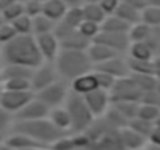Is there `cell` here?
Masks as SVG:
<instances>
[{
	"mask_svg": "<svg viewBox=\"0 0 160 150\" xmlns=\"http://www.w3.org/2000/svg\"><path fill=\"white\" fill-rule=\"evenodd\" d=\"M22 14H25L24 13V3H19V2H14L10 8H7L2 14V19H3V22H8V24H11L13 21H16L18 17H21Z\"/></svg>",
	"mask_w": 160,
	"mask_h": 150,
	"instance_id": "f35d334b",
	"label": "cell"
},
{
	"mask_svg": "<svg viewBox=\"0 0 160 150\" xmlns=\"http://www.w3.org/2000/svg\"><path fill=\"white\" fill-rule=\"evenodd\" d=\"M83 21L85 19H83V13H82V5H80V7H69L64 17H63V21H60V22H63L64 25L77 30L83 24Z\"/></svg>",
	"mask_w": 160,
	"mask_h": 150,
	"instance_id": "83f0119b",
	"label": "cell"
},
{
	"mask_svg": "<svg viewBox=\"0 0 160 150\" xmlns=\"http://www.w3.org/2000/svg\"><path fill=\"white\" fill-rule=\"evenodd\" d=\"M137 117L155 124L157 119L160 117V108L155 106V105H151V103L140 102V108H138V114H137Z\"/></svg>",
	"mask_w": 160,
	"mask_h": 150,
	"instance_id": "836d02e7",
	"label": "cell"
},
{
	"mask_svg": "<svg viewBox=\"0 0 160 150\" xmlns=\"http://www.w3.org/2000/svg\"><path fill=\"white\" fill-rule=\"evenodd\" d=\"M94 41L107 45L108 49H112L118 55L127 53L129 45H130V39H129L127 33H105V31H101L99 36Z\"/></svg>",
	"mask_w": 160,
	"mask_h": 150,
	"instance_id": "9a60e30c",
	"label": "cell"
},
{
	"mask_svg": "<svg viewBox=\"0 0 160 150\" xmlns=\"http://www.w3.org/2000/svg\"><path fill=\"white\" fill-rule=\"evenodd\" d=\"M130 25L126 24L122 19H119L118 16H107L105 21L101 25V31L105 33H129Z\"/></svg>",
	"mask_w": 160,
	"mask_h": 150,
	"instance_id": "d4e9b609",
	"label": "cell"
},
{
	"mask_svg": "<svg viewBox=\"0 0 160 150\" xmlns=\"http://www.w3.org/2000/svg\"><path fill=\"white\" fill-rule=\"evenodd\" d=\"M47 119H49L58 130H61V131H64V133H68V131L71 130V127H72V124H71V116H69V113H68V110H66L64 105H63V106L52 108V110L49 111Z\"/></svg>",
	"mask_w": 160,
	"mask_h": 150,
	"instance_id": "7402d4cb",
	"label": "cell"
},
{
	"mask_svg": "<svg viewBox=\"0 0 160 150\" xmlns=\"http://www.w3.org/2000/svg\"><path fill=\"white\" fill-rule=\"evenodd\" d=\"M2 85H3V89H7V91H32L30 80H27V78L3 80Z\"/></svg>",
	"mask_w": 160,
	"mask_h": 150,
	"instance_id": "74e56055",
	"label": "cell"
},
{
	"mask_svg": "<svg viewBox=\"0 0 160 150\" xmlns=\"http://www.w3.org/2000/svg\"><path fill=\"white\" fill-rule=\"evenodd\" d=\"M0 144H2V136H0Z\"/></svg>",
	"mask_w": 160,
	"mask_h": 150,
	"instance_id": "94428289",
	"label": "cell"
},
{
	"mask_svg": "<svg viewBox=\"0 0 160 150\" xmlns=\"http://www.w3.org/2000/svg\"><path fill=\"white\" fill-rule=\"evenodd\" d=\"M78 33L82 35L85 39H88L90 42H93L98 36H99V33H101V25H98V24H93V22H87V21H83V24L80 25L78 28Z\"/></svg>",
	"mask_w": 160,
	"mask_h": 150,
	"instance_id": "8d00e7d4",
	"label": "cell"
},
{
	"mask_svg": "<svg viewBox=\"0 0 160 150\" xmlns=\"http://www.w3.org/2000/svg\"><path fill=\"white\" fill-rule=\"evenodd\" d=\"M0 56L3 64H19L30 69H36L44 63L33 35H18L13 41L0 47Z\"/></svg>",
	"mask_w": 160,
	"mask_h": 150,
	"instance_id": "6da1fadb",
	"label": "cell"
},
{
	"mask_svg": "<svg viewBox=\"0 0 160 150\" xmlns=\"http://www.w3.org/2000/svg\"><path fill=\"white\" fill-rule=\"evenodd\" d=\"M148 42L151 44V47H152L155 56H160V28L152 30V35H151V38H149Z\"/></svg>",
	"mask_w": 160,
	"mask_h": 150,
	"instance_id": "ee69618b",
	"label": "cell"
},
{
	"mask_svg": "<svg viewBox=\"0 0 160 150\" xmlns=\"http://www.w3.org/2000/svg\"><path fill=\"white\" fill-rule=\"evenodd\" d=\"M140 150H144V148H140ZM148 150H149V148H148Z\"/></svg>",
	"mask_w": 160,
	"mask_h": 150,
	"instance_id": "be15d7a7",
	"label": "cell"
},
{
	"mask_svg": "<svg viewBox=\"0 0 160 150\" xmlns=\"http://www.w3.org/2000/svg\"><path fill=\"white\" fill-rule=\"evenodd\" d=\"M39 150H50V148H49V147H47V148H39Z\"/></svg>",
	"mask_w": 160,
	"mask_h": 150,
	"instance_id": "91938a15",
	"label": "cell"
},
{
	"mask_svg": "<svg viewBox=\"0 0 160 150\" xmlns=\"http://www.w3.org/2000/svg\"><path fill=\"white\" fill-rule=\"evenodd\" d=\"M58 80H60V77H58V72H57L53 63H42L41 66L33 69L32 78H30L32 91L36 94V92L42 91L44 88L50 86L52 83H55Z\"/></svg>",
	"mask_w": 160,
	"mask_h": 150,
	"instance_id": "ba28073f",
	"label": "cell"
},
{
	"mask_svg": "<svg viewBox=\"0 0 160 150\" xmlns=\"http://www.w3.org/2000/svg\"><path fill=\"white\" fill-rule=\"evenodd\" d=\"M69 92H71L69 83H66L63 80H58V82L52 83L50 86L44 88L42 91L36 92L35 97L52 110V108H57V106H63L66 103V99H68Z\"/></svg>",
	"mask_w": 160,
	"mask_h": 150,
	"instance_id": "8992f818",
	"label": "cell"
},
{
	"mask_svg": "<svg viewBox=\"0 0 160 150\" xmlns=\"http://www.w3.org/2000/svg\"><path fill=\"white\" fill-rule=\"evenodd\" d=\"M68 8L69 7L63 0H46L42 3V14L49 17L50 21H53L55 24H58L60 21H63Z\"/></svg>",
	"mask_w": 160,
	"mask_h": 150,
	"instance_id": "ffe728a7",
	"label": "cell"
},
{
	"mask_svg": "<svg viewBox=\"0 0 160 150\" xmlns=\"http://www.w3.org/2000/svg\"><path fill=\"white\" fill-rule=\"evenodd\" d=\"M121 2H122V0H101L99 5H101L102 11H104L107 16H113V14L116 13V10L119 8Z\"/></svg>",
	"mask_w": 160,
	"mask_h": 150,
	"instance_id": "7bdbcfd3",
	"label": "cell"
},
{
	"mask_svg": "<svg viewBox=\"0 0 160 150\" xmlns=\"http://www.w3.org/2000/svg\"><path fill=\"white\" fill-rule=\"evenodd\" d=\"M115 16H118L119 19H122V21H124L126 24H129L130 27L135 25V24H138V22H141V13H140L138 10L132 8L130 5L124 3V2H121L119 8H118L116 13H115Z\"/></svg>",
	"mask_w": 160,
	"mask_h": 150,
	"instance_id": "484cf974",
	"label": "cell"
},
{
	"mask_svg": "<svg viewBox=\"0 0 160 150\" xmlns=\"http://www.w3.org/2000/svg\"><path fill=\"white\" fill-rule=\"evenodd\" d=\"M130 77L133 78V82L137 83V86L140 88V91L143 94L157 89L158 80H157L155 75H130Z\"/></svg>",
	"mask_w": 160,
	"mask_h": 150,
	"instance_id": "4dcf8cb0",
	"label": "cell"
},
{
	"mask_svg": "<svg viewBox=\"0 0 160 150\" xmlns=\"http://www.w3.org/2000/svg\"><path fill=\"white\" fill-rule=\"evenodd\" d=\"M127 127H130L133 131H137V133L141 134L143 138L149 139L151 134H152V131H154V128H155V124L148 122V120H143V119H140V117H135V119H132V120L129 122Z\"/></svg>",
	"mask_w": 160,
	"mask_h": 150,
	"instance_id": "e575fe53",
	"label": "cell"
},
{
	"mask_svg": "<svg viewBox=\"0 0 160 150\" xmlns=\"http://www.w3.org/2000/svg\"><path fill=\"white\" fill-rule=\"evenodd\" d=\"M35 92L33 91H3L0 97V106L5 111H8L11 116L19 113L30 100H33Z\"/></svg>",
	"mask_w": 160,
	"mask_h": 150,
	"instance_id": "9c48e42d",
	"label": "cell"
},
{
	"mask_svg": "<svg viewBox=\"0 0 160 150\" xmlns=\"http://www.w3.org/2000/svg\"><path fill=\"white\" fill-rule=\"evenodd\" d=\"M14 131L22 133V134H27L32 139L41 142L46 147L52 145L55 141H58V139H61L63 136L68 134V133L58 130L49 119L32 120V122H16Z\"/></svg>",
	"mask_w": 160,
	"mask_h": 150,
	"instance_id": "3957f363",
	"label": "cell"
},
{
	"mask_svg": "<svg viewBox=\"0 0 160 150\" xmlns=\"http://www.w3.org/2000/svg\"><path fill=\"white\" fill-rule=\"evenodd\" d=\"M11 25L18 35H33V21L27 14H22L21 17L13 21Z\"/></svg>",
	"mask_w": 160,
	"mask_h": 150,
	"instance_id": "d590c367",
	"label": "cell"
},
{
	"mask_svg": "<svg viewBox=\"0 0 160 150\" xmlns=\"http://www.w3.org/2000/svg\"><path fill=\"white\" fill-rule=\"evenodd\" d=\"M146 5L148 7H157V8H160V0H146Z\"/></svg>",
	"mask_w": 160,
	"mask_h": 150,
	"instance_id": "816d5d0a",
	"label": "cell"
},
{
	"mask_svg": "<svg viewBox=\"0 0 160 150\" xmlns=\"http://www.w3.org/2000/svg\"><path fill=\"white\" fill-rule=\"evenodd\" d=\"M124 3H127V5H130L132 8H135V10H138L140 13L148 7L146 5V0H122Z\"/></svg>",
	"mask_w": 160,
	"mask_h": 150,
	"instance_id": "bcb514c9",
	"label": "cell"
},
{
	"mask_svg": "<svg viewBox=\"0 0 160 150\" xmlns=\"http://www.w3.org/2000/svg\"><path fill=\"white\" fill-rule=\"evenodd\" d=\"M83 100H85L88 110L91 111V114L94 116V119H102L105 116V113L108 111V108L112 106L110 92L99 89V88L91 91L90 94L83 96Z\"/></svg>",
	"mask_w": 160,
	"mask_h": 150,
	"instance_id": "30bf717a",
	"label": "cell"
},
{
	"mask_svg": "<svg viewBox=\"0 0 160 150\" xmlns=\"http://www.w3.org/2000/svg\"><path fill=\"white\" fill-rule=\"evenodd\" d=\"M127 58L137 61H154L155 53L149 42H130L127 50Z\"/></svg>",
	"mask_w": 160,
	"mask_h": 150,
	"instance_id": "44dd1931",
	"label": "cell"
},
{
	"mask_svg": "<svg viewBox=\"0 0 160 150\" xmlns=\"http://www.w3.org/2000/svg\"><path fill=\"white\" fill-rule=\"evenodd\" d=\"M112 106H113L116 111H119V113L130 122V120L135 119L137 114H138L140 102H113Z\"/></svg>",
	"mask_w": 160,
	"mask_h": 150,
	"instance_id": "1f68e13d",
	"label": "cell"
},
{
	"mask_svg": "<svg viewBox=\"0 0 160 150\" xmlns=\"http://www.w3.org/2000/svg\"><path fill=\"white\" fill-rule=\"evenodd\" d=\"M39 2H42V3H44V2H46V0H39Z\"/></svg>",
	"mask_w": 160,
	"mask_h": 150,
	"instance_id": "6125c7cd",
	"label": "cell"
},
{
	"mask_svg": "<svg viewBox=\"0 0 160 150\" xmlns=\"http://www.w3.org/2000/svg\"><path fill=\"white\" fill-rule=\"evenodd\" d=\"M82 13H83V19L87 22H93V24H98V25H102V22L107 17V14L102 11L99 3H83Z\"/></svg>",
	"mask_w": 160,
	"mask_h": 150,
	"instance_id": "cb8c5ba5",
	"label": "cell"
},
{
	"mask_svg": "<svg viewBox=\"0 0 160 150\" xmlns=\"http://www.w3.org/2000/svg\"><path fill=\"white\" fill-rule=\"evenodd\" d=\"M5 144L8 147H11L13 150H39V148H47L46 145H42L41 142L32 139L30 136L27 134H22V133H18L14 131V134H11Z\"/></svg>",
	"mask_w": 160,
	"mask_h": 150,
	"instance_id": "ac0fdd59",
	"label": "cell"
},
{
	"mask_svg": "<svg viewBox=\"0 0 160 150\" xmlns=\"http://www.w3.org/2000/svg\"><path fill=\"white\" fill-rule=\"evenodd\" d=\"M110 97H112V103L113 102H141L143 92L140 91L133 78L129 75V77L116 80L115 86L110 91Z\"/></svg>",
	"mask_w": 160,
	"mask_h": 150,
	"instance_id": "52a82bcc",
	"label": "cell"
},
{
	"mask_svg": "<svg viewBox=\"0 0 160 150\" xmlns=\"http://www.w3.org/2000/svg\"><path fill=\"white\" fill-rule=\"evenodd\" d=\"M53 66L60 80L71 83L77 77L93 70V64L85 50H60Z\"/></svg>",
	"mask_w": 160,
	"mask_h": 150,
	"instance_id": "7a4b0ae2",
	"label": "cell"
},
{
	"mask_svg": "<svg viewBox=\"0 0 160 150\" xmlns=\"http://www.w3.org/2000/svg\"><path fill=\"white\" fill-rule=\"evenodd\" d=\"M69 89L71 92L77 94V96H87L90 94L91 91L98 89V82H96V75L94 72H88V73H83L80 75V77H77L75 80H72L69 83Z\"/></svg>",
	"mask_w": 160,
	"mask_h": 150,
	"instance_id": "e0dca14e",
	"label": "cell"
},
{
	"mask_svg": "<svg viewBox=\"0 0 160 150\" xmlns=\"http://www.w3.org/2000/svg\"><path fill=\"white\" fill-rule=\"evenodd\" d=\"M149 150H160V147H157V145H149Z\"/></svg>",
	"mask_w": 160,
	"mask_h": 150,
	"instance_id": "11a10c76",
	"label": "cell"
},
{
	"mask_svg": "<svg viewBox=\"0 0 160 150\" xmlns=\"http://www.w3.org/2000/svg\"><path fill=\"white\" fill-rule=\"evenodd\" d=\"M83 3H101V0H83Z\"/></svg>",
	"mask_w": 160,
	"mask_h": 150,
	"instance_id": "db71d44e",
	"label": "cell"
},
{
	"mask_svg": "<svg viewBox=\"0 0 160 150\" xmlns=\"http://www.w3.org/2000/svg\"><path fill=\"white\" fill-rule=\"evenodd\" d=\"M11 119H13V116H11L8 111H5L2 106H0V133H2L3 130H7V128H8V125H10Z\"/></svg>",
	"mask_w": 160,
	"mask_h": 150,
	"instance_id": "f6af8a7d",
	"label": "cell"
},
{
	"mask_svg": "<svg viewBox=\"0 0 160 150\" xmlns=\"http://www.w3.org/2000/svg\"><path fill=\"white\" fill-rule=\"evenodd\" d=\"M149 141H151V144H152V145L160 147V125H155V128H154V131H152V134H151Z\"/></svg>",
	"mask_w": 160,
	"mask_h": 150,
	"instance_id": "7dc6e473",
	"label": "cell"
},
{
	"mask_svg": "<svg viewBox=\"0 0 160 150\" xmlns=\"http://www.w3.org/2000/svg\"><path fill=\"white\" fill-rule=\"evenodd\" d=\"M0 150H13L11 147H8L7 144H0Z\"/></svg>",
	"mask_w": 160,
	"mask_h": 150,
	"instance_id": "f5cc1de1",
	"label": "cell"
},
{
	"mask_svg": "<svg viewBox=\"0 0 160 150\" xmlns=\"http://www.w3.org/2000/svg\"><path fill=\"white\" fill-rule=\"evenodd\" d=\"M68 7H80L83 5V0H63Z\"/></svg>",
	"mask_w": 160,
	"mask_h": 150,
	"instance_id": "f907efd6",
	"label": "cell"
},
{
	"mask_svg": "<svg viewBox=\"0 0 160 150\" xmlns=\"http://www.w3.org/2000/svg\"><path fill=\"white\" fill-rule=\"evenodd\" d=\"M16 0H0V14H2L7 8H10Z\"/></svg>",
	"mask_w": 160,
	"mask_h": 150,
	"instance_id": "681fc988",
	"label": "cell"
},
{
	"mask_svg": "<svg viewBox=\"0 0 160 150\" xmlns=\"http://www.w3.org/2000/svg\"><path fill=\"white\" fill-rule=\"evenodd\" d=\"M151 35H152V28L148 27L143 22H138V24L132 25L129 28V33H127L130 42H148Z\"/></svg>",
	"mask_w": 160,
	"mask_h": 150,
	"instance_id": "4316f807",
	"label": "cell"
},
{
	"mask_svg": "<svg viewBox=\"0 0 160 150\" xmlns=\"http://www.w3.org/2000/svg\"><path fill=\"white\" fill-rule=\"evenodd\" d=\"M85 52H87V55H88L93 67H96V66H99V64H102V63H105V61L118 56L116 52H113L112 49H108L107 45H104V44H101L98 41L90 42V45H88V49Z\"/></svg>",
	"mask_w": 160,
	"mask_h": 150,
	"instance_id": "2e32d148",
	"label": "cell"
},
{
	"mask_svg": "<svg viewBox=\"0 0 160 150\" xmlns=\"http://www.w3.org/2000/svg\"><path fill=\"white\" fill-rule=\"evenodd\" d=\"M141 22L151 27L152 30L160 28V8L157 7H146L141 11Z\"/></svg>",
	"mask_w": 160,
	"mask_h": 150,
	"instance_id": "d6a6232c",
	"label": "cell"
},
{
	"mask_svg": "<svg viewBox=\"0 0 160 150\" xmlns=\"http://www.w3.org/2000/svg\"><path fill=\"white\" fill-rule=\"evenodd\" d=\"M16 2H19V3H25V2H28V0H16Z\"/></svg>",
	"mask_w": 160,
	"mask_h": 150,
	"instance_id": "6f0895ef",
	"label": "cell"
},
{
	"mask_svg": "<svg viewBox=\"0 0 160 150\" xmlns=\"http://www.w3.org/2000/svg\"><path fill=\"white\" fill-rule=\"evenodd\" d=\"M50 108L47 105H44L41 100H38L36 97H33V100H30L19 113H16L13 117L16 119V122H32V120H41V119H47Z\"/></svg>",
	"mask_w": 160,
	"mask_h": 150,
	"instance_id": "8fae6325",
	"label": "cell"
},
{
	"mask_svg": "<svg viewBox=\"0 0 160 150\" xmlns=\"http://www.w3.org/2000/svg\"><path fill=\"white\" fill-rule=\"evenodd\" d=\"M16 36H18V33L14 31L11 24H8V22H2V24H0V47L8 44L10 41H13Z\"/></svg>",
	"mask_w": 160,
	"mask_h": 150,
	"instance_id": "60d3db41",
	"label": "cell"
},
{
	"mask_svg": "<svg viewBox=\"0 0 160 150\" xmlns=\"http://www.w3.org/2000/svg\"><path fill=\"white\" fill-rule=\"evenodd\" d=\"M154 75L157 77V80H160V56L154 58Z\"/></svg>",
	"mask_w": 160,
	"mask_h": 150,
	"instance_id": "c3c4849f",
	"label": "cell"
},
{
	"mask_svg": "<svg viewBox=\"0 0 160 150\" xmlns=\"http://www.w3.org/2000/svg\"><path fill=\"white\" fill-rule=\"evenodd\" d=\"M127 64L130 75H154V61H137L127 58Z\"/></svg>",
	"mask_w": 160,
	"mask_h": 150,
	"instance_id": "f546056e",
	"label": "cell"
},
{
	"mask_svg": "<svg viewBox=\"0 0 160 150\" xmlns=\"http://www.w3.org/2000/svg\"><path fill=\"white\" fill-rule=\"evenodd\" d=\"M36 39V45L38 50L41 53V58L44 63H53L61 50L60 42L57 39V36L53 33H47V35H41V36H35Z\"/></svg>",
	"mask_w": 160,
	"mask_h": 150,
	"instance_id": "4fadbf2b",
	"label": "cell"
},
{
	"mask_svg": "<svg viewBox=\"0 0 160 150\" xmlns=\"http://www.w3.org/2000/svg\"><path fill=\"white\" fill-rule=\"evenodd\" d=\"M24 13L32 19L42 14V2H39V0H28V2L24 3Z\"/></svg>",
	"mask_w": 160,
	"mask_h": 150,
	"instance_id": "b9f144b4",
	"label": "cell"
},
{
	"mask_svg": "<svg viewBox=\"0 0 160 150\" xmlns=\"http://www.w3.org/2000/svg\"><path fill=\"white\" fill-rule=\"evenodd\" d=\"M3 91H5V89H3V85H2V82H0V97H2Z\"/></svg>",
	"mask_w": 160,
	"mask_h": 150,
	"instance_id": "9f6ffc18",
	"label": "cell"
},
{
	"mask_svg": "<svg viewBox=\"0 0 160 150\" xmlns=\"http://www.w3.org/2000/svg\"><path fill=\"white\" fill-rule=\"evenodd\" d=\"M93 69L110 75V77H113L115 80H119V78H124V77H129L130 75L127 58H124L122 55H118V56H115V58H112V59L93 67Z\"/></svg>",
	"mask_w": 160,
	"mask_h": 150,
	"instance_id": "5bb4252c",
	"label": "cell"
},
{
	"mask_svg": "<svg viewBox=\"0 0 160 150\" xmlns=\"http://www.w3.org/2000/svg\"><path fill=\"white\" fill-rule=\"evenodd\" d=\"M118 134H119V141L126 150H140L144 147V144L148 141L146 138H143L141 134L133 131L130 127H124V128L118 130Z\"/></svg>",
	"mask_w": 160,
	"mask_h": 150,
	"instance_id": "d6986e66",
	"label": "cell"
},
{
	"mask_svg": "<svg viewBox=\"0 0 160 150\" xmlns=\"http://www.w3.org/2000/svg\"><path fill=\"white\" fill-rule=\"evenodd\" d=\"M53 35L57 36L61 50H87L90 45V41L80 35L78 30H74L63 22H58L55 25Z\"/></svg>",
	"mask_w": 160,
	"mask_h": 150,
	"instance_id": "5b68a950",
	"label": "cell"
},
{
	"mask_svg": "<svg viewBox=\"0 0 160 150\" xmlns=\"http://www.w3.org/2000/svg\"><path fill=\"white\" fill-rule=\"evenodd\" d=\"M88 147L91 150H126L119 141L118 130H113L110 127H107L99 136L91 139Z\"/></svg>",
	"mask_w": 160,
	"mask_h": 150,
	"instance_id": "7c38bea8",
	"label": "cell"
},
{
	"mask_svg": "<svg viewBox=\"0 0 160 150\" xmlns=\"http://www.w3.org/2000/svg\"><path fill=\"white\" fill-rule=\"evenodd\" d=\"M32 21H33V36H41V35L53 33L55 25H57L53 21H50L44 14H39V16L33 17Z\"/></svg>",
	"mask_w": 160,
	"mask_h": 150,
	"instance_id": "f1b7e54d",
	"label": "cell"
},
{
	"mask_svg": "<svg viewBox=\"0 0 160 150\" xmlns=\"http://www.w3.org/2000/svg\"><path fill=\"white\" fill-rule=\"evenodd\" d=\"M93 72H94V75H96L98 88H99V89H104V91H107V92H110L112 88L115 86L116 80H115L113 77H110V75L104 73V72H99V70H94V69H93Z\"/></svg>",
	"mask_w": 160,
	"mask_h": 150,
	"instance_id": "ab89813d",
	"label": "cell"
},
{
	"mask_svg": "<svg viewBox=\"0 0 160 150\" xmlns=\"http://www.w3.org/2000/svg\"><path fill=\"white\" fill-rule=\"evenodd\" d=\"M0 82H2V64H0Z\"/></svg>",
	"mask_w": 160,
	"mask_h": 150,
	"instance_id": "680465c9",
	"label": "cell"
},
{
	"mask_svg": "<svg viewBox=\"0 0 160 150\" xmlns=\"http://www.w3.org/2000/svg\"><path fill=\"white\" fill-rule=\"evenodd\" d=\"M69 116H71V130L74 133H85L93 124H94V116L91 114V111L88 110L85 100L82 96H77L74 92H69L66 103H64Z\"/></svg>",
	"mask_w": 160,
	"mask_h": 150,
	"instance_id": "277c9868",
	"label": "cell"
},
{
	"mask_svg": "<svg viewBox=\"0 0 160 150\" xmlns=\"http://www.w3.org/2000/svg\"><path fill=\"white\" fill-rule=\"evenodd\" d=\"M33 69L19 66V64H2V82L11 80V78H32Z\"/></svg>",
	"mask_w": 160,
	"mask_h": 150,
	"instance_id": "603a6c76",
	"label": "cell"
}]
</instances>
